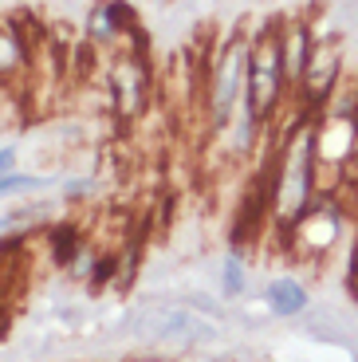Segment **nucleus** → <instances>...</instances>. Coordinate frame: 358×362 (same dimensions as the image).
Wrapping results in <instances>:
<instances>
[{
	"mask_svg": "<svg viewBox=\"0 0 358 362\" xmlns=\"http://www.w3.org/2000/svg\"><path fill=\"white\" fill-rule=\"evenodd\" d=\"M307 288L299 280H272L268 284V308L276 311L279 319H287V315H299V311L307 308Z\"/></svg>",
	"mask_w": 358,
	"mask_h": 362,
	"instance_id": "6e6552de",
	"label": "nucleus"
},
{
	"mask_svg": "<svg viewBox=\"0 0 358 362\" xmlns=\"http://www.w3.org/2000/svg\"><path fill=\"white\" fill-rule=\"evenodd\" d=\"M279 52H284V71H287V79H304V71H307V64H311V52H315V44H311V32H307L304 24H287L284 32H279Z\"/></svg>",
	"mask_w": 358,
	"mask_h": 362,
	"instance_id": "423d86ee",
	"label": "nucleus"
},
{
	"mask_svg": "<svg viewBox=\"0 0 358 362\" xmlns=\"http://www.w3.org/2000/svg\"><path fill=\"white\" fill-rule=\"evenodd\" d=\"M150 335L161 343H193V339H205V327H197V319L189 311H166L150 323Z\"/></svg>",
	"mask_w": 358,
	"mask_h": 362,
	"instance_id": "0eeeda50",
	"label": "nucleus"
},
{
	"mask_svg": "<svg viewBox=\"0 0 358 362\" xmlns=\"http://www.w3.org/2000/svg\"><path fill=\"white\" fill-rule=\"evenodd\" d=\"M12 165H16V150L12 146H0V173H12Z\"/></svg>",
	"mask_w": 358,
	"mask_h": 362,
	"instance_id": "4468645a",
	"label": "nucleus"
},
{
	"mask_svg": "<svg viewBox=\"0 0 358 362\" xmlns=\"http://www.w3.org/2000/svg\"><path fill=\"white\" fill-rule=\"evenodd\" d=\"M335 79H339V52H335V44L327 40V44H319L311 52V64H307L304 71V90H307V103H323L327 95H331Z\"/></svg>",
	"mask_w": 358,
	"mask_h": 362,
	"instance_id": "39448f33",
	"label": "nucleus"
},
{
	"mask_svg": "<svg viewBox=\"0 0 358 362\" xmlns=\"http://www.w3.org/2000/svg\"><path fill=\"white\" fill-rule=\"evenodd\" d=\"M47 177H36V173H0V197H12V193L24 189H44Z\"/></svg>",
	"mask_w": 358,
	"mask_h": 362,
	"instance_id": "9b49d317",
	"label": "nucleus"
},
{
	"mask_svg": "<svg viewBox=\"0 0 358 362\" xmlns=\"http://www.w3.org/2000/svg\"><path fill=\"white\" fill-rule=\"evenodd\" d=\"M311 154H315V138L307 127H299L287 138L279 173L272 181V209L284 225H299L307 205H311Z\"/></svg>",
	"mask_w": 358,
	"mask_h": 362,
	"instance_id": "f257e3e1",
	"label": "nucleus"
},
{
	"mask_svg": "<svg viewBox=\"0 0 358 362\" xmlns=\"http://www.w3.org/2000/svg\"><path fill=\"white\" fill-rule=\"evenodd\" d=\"M118 28H115V20H110V12H107V4H99V8L91 12V36H99V40H110Z\"/></svg>",
	"mask_w": 358,
	"mask_h": 362,
	"instance_id": "ddd939ff",
	"label": "nucleus"
},
{
	"mask_svg": "<svg viewBox=\"0 0 358 362\" xmlns=\"http://www.w3.org/2000/svg\"><path fill=\"white\" fill-rule=\"evenodd\" d=\"M24 40L12 24H0V75H12L24 67Z\"/></svg>",
	"mask_w": 358,
	"mask_h": 362,
	"instance_id": "1a4fd4ad",
	"label": "nucleus"
},
{
	"mask_svg": "<svg viewBox=\"0 0 358 362\" xmlns=\"http://www.w3.org/2000/svg\"><path fill=\"white\" fill-rule=\"evenodd\" d=\"M221 280H224V291L229 296H236V291H244V268H241V256L229 252L221 264Z\"/></svg>",
	"mask_w": 358,
	"mask_h": 362,
	"instance_id": "f8f14e48",
	"label": "nucleus"
},
{
	"mask_svg": "<svg viewBox=\"0 0 358 362\" xmlns=\"http://www.w3.org/2000/svg\"><path fill=\"white\" fill-rule=\"evenodd\" d=\"M284 52H279V32H260L248 47V79H244V107L256 118H268L276 99L284 95Z\"/></svg>",
	"mask_w": 358,
	"mask_h": 362,
	"instance_id": "f03ea898",
	"label": "nucleus"
},
{
	"mask_svg": "<svg viewBox=\"0 0 358 362\" xmlns=\"http://www.w3.org/2000/svg\"><path fill=\"white\" fill-rule=\"evenodd\" d=\"M244 79H248V47L233 44L216 59V79H213V95H209V110H213L216 127L229 122V110H233L236 95L244 90Z\"/></svg>",
	"mask_w": 358,
	"mask_h": 362,
	"instance_id": "7ed1b4c3",
	"label": "nucleus"
},
{
	"mask_svg": "<svg viewBox=\"0 0 358 362\" xmlns=\"http://www.w3.org/2000/svg\"><path fill=\"white\" fill-rule=\"evenodd\" d=\"M75 252H79V233H75L71 225H59L52 233V256H55V264H71Z\"/></svg>",
	"mask_w": 358,
	"mask_h": 362,
	"instance_id": "9d476101",
	"label": "nucleus"
},
{
	"mask_svg": "<svg viewBox=\"0 0 358 362\" xmlns=\"http://www.w3.org/2000/svg\"><path fill=\"white\" fill-rule=\"evenodd\" d=\"M110 90H115V107L122 118H134L146 107V67L138 59H118L110 71Z\"/></svg>",
	"mask_w": 358,
	"mask_h": 362,
	"instance_id": "20e7f679",
	"label": "nucleus"
}]
</instances>
